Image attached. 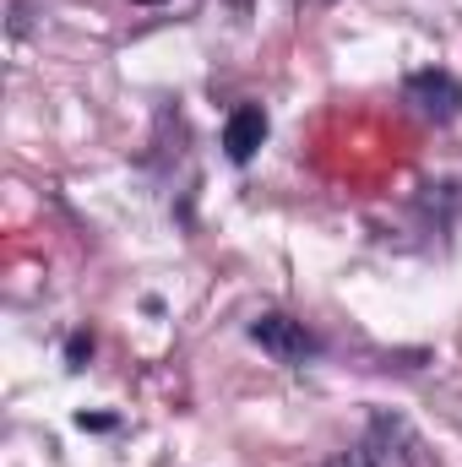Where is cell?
<instances>
[{"instance_id":"6da1fadb","label":"cell","mask_w":462,"mask_h":467,"mask_svg":"<svg viewBox=\"0 0 462 467\" xmlns=\"http://www.w3.org/2000/svg\"><path fill=\"white\" fill-rule=\"evenodd\" d=\"M332 467H419V441L397 413H375Z\"/></svg>"},{"instance_id":"7a4b0ae2","label":"cell","mask_w":462,"mask_h":467,"mask_svg":"<svg viewBox=\"0 0 462 467\" xmlns=\"http://www.w3.org/2000/svg\"><path fill=\"white\" fill-rule=\"evenodd\" d=\"M250 343H261V348L272 353L278 364H305L310 353L321 348L316 343V332H305V321H294V316H256L250 321Z\"/></svg>"},{"instance_id":"3957f363","label":"cell","mask_w":462,"mask_h":467,"mask_svg":"<svg viewBox=\"0 0 462 467\" xmlns=\"http://www.w3.org/2000/svg\"><path fill=\"white\" fill-rule=\"evenodd\" d=\"M408 99L419 104V115L425 119H457L462 109V82L452 77V71H414L408 77Z\"/></svg>"},{"instance_id":"277c9868","label":"cell","mask_w":462,"mask_h":467,"mask_svg":"<svg viewBox=\"0 0 462 467\" xmlns=\"http://www.w3.org/2000/svg\"><path fill=\"white\" fill-rule=\"evenodd\" d=\"M261 141H267V115H261L256 104L234 109L229 125H224V147H229V158H234V163H250Z\"/></svg>"}]
</instances>
